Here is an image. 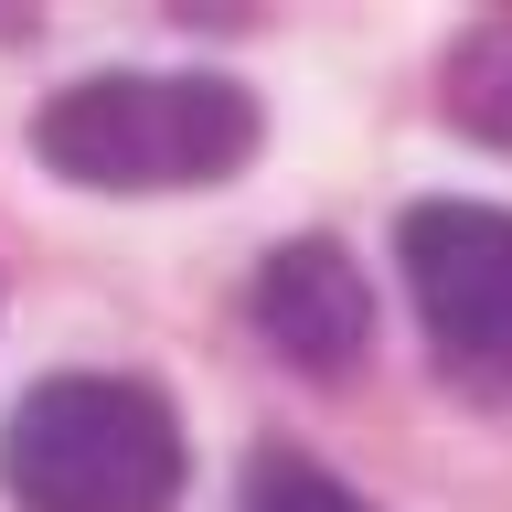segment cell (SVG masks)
<instances>
[{
    "mask_svg": "<svg viewBox=\"0 0 512 512\" xmlns=\"http://www.w3.org/2000/svg\"><path fill=\"white\" fill-rule=\"evenodd\" d=\"M448 118L470 128V139H491V150H512V11L480 22L448 54Z\"/></svg>",
    "mask_w": 512,
    "mask_h": 512,
    "instance_id": "cell-5",
    "label": "cell"
},
{
    "mask_svg": "<svg viewBox=\"0 0 512 512\" xmlns=\"http://www.w3.org/2000/svg\"><path fill=\"white\" fill-rule=\"evenodd\" d=\"M416 288V331L470 395H512V214L491 203H416L395 224Z\"/></svg>",
    "mask_w": 512,
    "mask_h": 512,
    "instance_id": "cell-3",
    "label": "cell"
},
{
    "mask_svg": "<svg viewBox=\"0 0 512 512\" xmlns=\"http://www.w3.org/2000/svg\"><path fill=\"white\" fill-rule=\"evenodd\" d=\"M32 150L86 192H192L224 182L256 150V96L224 75H86V86L43 96Z\"/></svg>",
    "mask_w": 512,
    "mask_h": 512,
    "instance_id": "cell-1",
    "label": "cell"
},
{
    "mask_svg": "<svg viewBox=\"0 0 512 512\" xmlns=\"http://www.w3.org/2000/svg\"><path fill=\"white\" fill-rule=\"evenodd\" d=\"M0 491L22 512H171L182 427L128 374H54L0 427Z\"/></svg>",
    "mask_w": 512,
    "mask_h": 512,
    "instance_id": "cell-2",
    "label": "cell"
},
{
    "mask_svg": "<svg viewBox=\"0 0 512 512\" xmlns=\"http://www.w3.org/2000/svg\"><path fill=\"white\" fill-rule=\"evenodd\" d=\"M235 512H374V502H363V491H342L331 470H310V459H288V448H267Z\"/></svg>",
    "mask_w": 512,
    "mask_h": 512,
    "instance_id": "cell-6",
    "label": "cell"
},
{
    "mask_svg": "<svg viewBox=\"0 0 512 512\" xmlns=\"http://www.w3.org/2000/svg\"><path fill=\"white\" fill-rule=\"evenodd\" d=\"M256 331L299 363V374H352L374 342V288L331 235H299L256 267Z\"/></svg>",
    "mask_w": 512,
    "mask_h": 512,
    "instance_id": "cell-4",
    "label": "cell"
}]
</instances>
